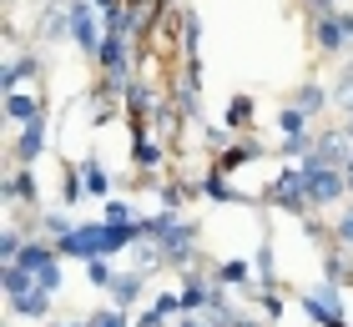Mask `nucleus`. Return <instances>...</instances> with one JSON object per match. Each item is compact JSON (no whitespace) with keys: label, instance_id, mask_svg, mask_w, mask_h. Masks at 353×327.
<instances>
[{"label":"nucleus","instance_id":"1","mask_svg":"<svg viewBox=\"0 0 353 327\" xmlns=\"http://www.w3.org/2000/svg\"><path fill=\"white\" fill-rule=\"evenodd\" d=\"M147 237H157V247H162L167 267H187L192 257H197V226L182 222L176 211H157V217H147Z\"/></svg>","mask_w":353,"mask_h":327},{"label":"nucleus","instance_id":"2","mask_svg":"<svg viewBox=\"0 0 353 327\" xmlns=\"http://www.w3.org/2000/svg\"><path fill=\"white\" fill-rule=\"evenodd\" d=\"M298 167H303V182H308V202H313L318 211H323V207H339L343 196L353 191L343 167H313V161H298Z\"/></svg>","mask_w":353,"mask_h":327},{"label":"nucleus","instance_id":"3","mask_svg":"<svg viewBox=\"0 0 353 327\" xmlns=\"http://www.w3.org/2000/svg\"><path fill=\"white\" fill-rule=\"evenodd\" d=\"M66 15H71V41L96 61V51H101V41H106V21H96V15H101L96 0H66Z\"/></svg>","mask_w":353,"mask_h":327},{"label":"nucleus","instance_id":"4","mask_svg":"<svg viewBox=\"0 0 353 327\" xmlns=\"http://www.w3.org/2000/svg\"><path fill=\"white\" fill-rule=\"evenodd\" d=\"M298 302H303V313H308L318 327H343V322H348V313H343V297H339V282H328V277H323L318 287H308Z\"/></svg>","mask_w":353,"mask_h":327},{"label":"nucleus","instance_id":"5","mask_svg":"<svg viewBox=\"0 0 353 327\" xmlns=\"http://www.w3.org/2000/svg\"><path fill=\"white\" fill-rule=\"evenodd\" d=\"M268 202L272 207H283V211H293V217H308V182H303V167H288L272 176V187H268Z\"/></svg>","mask_w":353,"mask_h":327},{"label":"nucleus","instance_id":"6","mask_svg":"<svg viewBox=\"0 0 353 327\" xmlns=\"http://www.w3.org/2000/svg\"><path fill=\"white\" fill-rule=\"evenodd\" d=\"M348 156H353V136L343 126H333V131H313V146L303 161H313V167H348Z\"/></svg>","mask_w":353,"mask_h":327},{"label":"nucleus","instance_id":"7","mask_svg":"<svg viewBox=\"0 0 353 327\" xmlns=\"http://www.w3.org/2000/svg\"><path fill=\"white\" fill-rule=\"evenodd\" d=\"M313 45L323 56H339V51H348L353 45V36H348V25H343V10H323V15H313Z\"/></svg>","mask_w":353,"mask_h":327},{"label":"nucleus","instance_id":"8","mask_svg":"<svg viewBox=\"0 0 353 327\" xmlns=\"http://www.w3.org/2000/svg\"><path fill=\"white\" fill-rule=\"evenodd\" d=\"M10 156H15V167H36V161L46 156V116H36V121L21 126V136H15Z\"/></svg>","mask_w":353,"mask_h":327},{"label":"nucleus","instance_id":"9","mask_svg":"<svg viewBox=\"0 0 353 327\" xmlns=\"http://www.w3.org/2000/svg\"><path fill=\"white\" fill-rule=\"evenodd\" d=\"M51 297H56V292H46V287L36 282L30 292H21V297H6V302H10V313H15V317H26V322H46V317H51Z\"/></svg>","mask_w":353,"mask_h":327},{"label":"nucleus","instance_id":"10","mask_svg":"<svg viewBox=\"0 0 353 327\" xmlns=\"http://www.w3.org/2000/svg\"><path fill=\"white\" fill-rule=\"evenodd\" d=\"M6 196H10L15 207H36L41 202V176H36V167H15L6 176Z\"/></svg>","mask_w":353,"mask_h":327},{"label":"nucleus","instance_id":"11","mask_svg":"<svg viewBox=\"0 0 353 327\" xmlns=\"http://www.w3.org/2000/svg\"><path fill=\"white\" fill-rule=\"evenodd\" d=\"M147 277H152V272H141V267L117 272V282L106 287V292H111V302H117V307H137V302H141V292H147Z\"/></svg>","mask_w":353,"mask_h":327},{"label":"nucleus","instance_id":"12","mask_svg":"<svg viewBox=\"0 0 353 327\" xmlns=\"http://www.w3.org/2000/svg\"><path fill=\"white\" fill-rule=\"evenodd\" d=\"M30 76H41V56H10L6 71H0V86L21 91V81H30Z\"/></svg>","mask_w":353,"mask_h":327},{"label":"nucleus","instance_id":"13","mask_svg":"<svg viewBox=\"0 0 353 327\" xmlns=\"http://www.w3.org/2000/svg\"><path fill=\"white\" fill-rule=\"evenodd\" d=\"M6 116H10L15 126H26V121L46 116V111H41V96H26V91H6Z\"/></svg>","mask_w":353,"mask_h":327},{"label":"nucleus","instance_id":"14","mask_svg":"<svg viewBox=\"0 0 353 327\" xmlns=\"http://www.w3.org/2000/svg\"><path fill=\"white\" fill-rule=\"evenodd\" d=\"M252 111H258V106H252V96H232L228 111H222V126H232V131H252V121H258Z\"/></svg>","mask_w":353,"mask_h":327},{"label":"nucleus","instance_id":"15","mask_svg":"<svg viewBox=\"0 0 353 327\" xmlns=\"http://www.w3.org/2000/svg\"><path fill=\"white\" fill-rule=\"evenodd\" d=\"M0 287H6V297H21V292L36 287V277H30L21 262H6V267H0Z\"/></svg>","mask_w":353,"mask_h":327},{"label":"nucleus","instance_id":"16","mask_svg":"<svg viewBox=\"0 0 353 327\" xmlns=\"http://www.w3.org/2000/svg\"><path fill=\"white\" fill-rule=\"evenodd\" d=\"M212 277H217L222 287H243L248 277H258V267H252V262H243V257H228V262H222V267H217Z\"/></svg>","mask_w":353,"mask_h":327},{"label":"nucleus","instance_id":"17","mask_svg":"<svg viewBox=\"0 0 353 327\" xmlns=\"http://www.w3.org/2000/svg\"><path fill=\"white\" fill-rule=\"evenodd\" d=\"M132 156H137V171H157V167H162V141H152L147 131H141L137 146H132Z\"/></svg>","mask_w":353,"mask_h":327},{"label":"nucleus","instance_id":"18","mask_svg":"<svg viewBox=\"0 0 353 327\" xmlns=\"http://www.w3.org/2000/svg\"><path fill=\"white\" fill-rule=\"evenodd\" d=\"M293 106H303V111H308V116H318V111L328 106V91L318 86V81H303V86L293 91Z\"/></svg>","mask_w":353,"mask_h":327},{"label":"nucleus","instance_id":"19","mask_svg":"<svg viewBox=\"0 0 353 327\" xmlns=\"http://www.w3.org/2000/svg\"><path fill=\"white\" fill-rule=\"evenodd\" d=\"M323 277H328V282H353V257H348V247H339V252H333L328 262H323Z\"/></svg>","mask_w":353,"mask_h":327},{"label":"nucleus","instance_id":"20","mask_svg":"<svg viewBox=\"0 0 353 327\" xmlns=\"http://www.w3.org/2000/svg\"><path fill=\"white\" fill-rule=\"evenodd\" d=\"M91 327H137V317H132V307H101V313H91Z\"/></svg>","mask_w":353,"mask_h":327},{"label":"nucleus","instance_id":"21","mask_svg":"<svg viewBox=\"0 0 353 327\" xmlns=\"http://www.w3.org/2000/svg\"><path fill=\"white\" fill-rule=\"evenodd\" d=\"M278 131H283V136H303V131H308V111H303V106H283Z\"/></svg>","mask_w":353,"mask_h":327},{"label":"nucleus","instance_id":"22","mask_svg":"<svg viewBox=\"0 0 353 327\" xmlns=\"http://www.w3.org/2000/svg\"><path fill=\"white\" fill-rule=\"evenodd\" d=\"M81 267H86V282L91 287H111V282H117V277H111V257H91V262H81Z\"/></svg>","mask_w":353,"mask_h":327},{"label":"nucleus","instance_id":"23","mask_svg":"<svg viewBox=\"0 0 353 327\" xmlns=\"http://www.w3.org/2000/svg\"><path fill=\"white\" fill-rule=\"evenodd\" d=\"M81 182H86V191H91V196H106V191H111L106 171H101V161H81Z\"/></svg>","mask_w":353,"mask_h":327},{"label":"nucleus","instance_id":"24","mask_svg":"<svg viewBox=\"0 0 353 327\" xmlns=\"http://www.w3.org/2000/svg\"><path fill=\"white\" fill-rule=\"evenodd\" d=\"M333 101H339L343 111H353V65L339 71V81H333Z\"/></svg>","mask_w":353,"mask_h":327},{"label":"nucleus","instance_id":"25","mask_svg":"<svg viewBox=\"0 0 353 327\" xmlns=\"http://www.w3.org/2000/svg\"><path fill=\"white\" fill-rule=\"evenodd\" d=\"M71 226H76V222L66 217V211H46V217H41V232H51L56 242H61V237H66V232H71Z\"/></svg>","mask_w":353,"mask_h":327},{"label":"nucleus","instance_id":"26","mask_svg":"<svg viewBox=\"0 0 353 327\" xmlns=\"http://www.w3.org/2000/svg\"><path fill=\"white\" fill-rule=\"evenodd\" d=\"M106 222H137V211L126 196H106Z\"/></svg>","mask_w":353,"mask_h":327},{"label":"nucleus","instance_id":"27","mask_svg":"<svg viewBox=\"0 0 353 327\" xmlns=\"http://www.w3.org/2000/svg\"><path fill=\"white\" fill-rule=\"evenodd\" d=\"M21 247H26V237L15 232V226H6V237H0V262H15V257H21Z\"/></svg>","mask_w":353,"mask_h":327},{"label":"nucleus","instance_id":"28","mask_svg":"<svg viewBox=\"0 0 353 327\" xmlns=\"http://www.w3.org/2000/svg\"><path fill=\"white\" fill-rule=\"evenodd\" d=\"M333 237H339V247H348V252H353V207H348L343 217H339V226H333Z\"/></svg>","mask_w":353,"mask_h":327},{"label":"nucleus","instance_id":"29","mask_svg":"<svg viewBox=\"0 0 353 327\" xmlns=\"http://www.w3.org/2000/svg\"><path fill=\"white\" fill-rule=\"evenodd\" d=\"M157 196H162V207H167V211H176V207H182V202H187V191H182V187H176V182H167V187H162V191H157Z\"/></svg>","mask_w":353,"mask_h":327},{"label":"nucleus","instance_id":"30","mask_svg":"<svg viewBox=\"0 0 353 327\" xmlns=\"http://www.w3.org/2000/svg\"><path fill=\"white\" fill-rule=\"evenodd\" d=\"M232 327H263V322H258V317H243V313H237V322H232Z\"/></svg>","mask_w":353,"mask_h":327},{"label":"nucleus","instance_id":"31","mask_svg":"<svg viewBox=\"0 0 353 327\" xmlns=\"http://www.w3.org/2000/svg\"><path fill=\"white\" fill-rule=\"evenodd\" d=\"M176 327H207V317H182Z\"/></svg>","mask_w":353,"mask_h":327},{"label":"nucleus","instance_id":"32","mask_svg":"<svg viewBox=\"0 0 353 327\" xmlns=\"http://www.w3.org/2000/svg\"><path fill=\"white\" fill-rule=\"evenodd\" d=\"M51 327H91V317H81V322H51Z\"/></svg>","mask_w":353,"mask_h":327},{"label":"nucleus","instance_id":"33","mask_svg":"<svg viewBox=\"0 0 353 327\" xmlns=\"http://www.w3.org/2000/svg\"><path fill=\"white\" fill-rule=\"evenodd\" d=\"M343 327H348V322H343Z\"/></svg>","mask_w":353,"mask_h":327}]
</instances>
